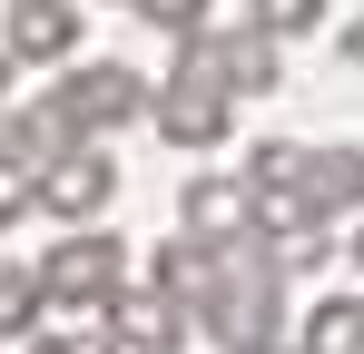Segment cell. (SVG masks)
Returning a JSON list of instances; mask_svg holds the SVG:
<instances>
[{
  "instance_id": "cell-1",
  "label": "cell",
  "mask_w": 364,
  "mask_h": 354,
  "mask_svg": "<svg viewBox=\"0 0 364 354\" xmlns=\"http://www.w3.org/2000/svg\"><path fill=\"white\" fill-rule=\"evenodd\" d=\"M197 335H217V354H286V266L266 236H237L217 246L207 266V295L187 305Z\"/></svg>"
},
{
  "instance_id": "cell-2",
  "label": "cell",
  "mask_w": 364,
  "mask_h": 354,
  "mask_svg": "<svg viewBox=\"0 0 364 354\" xmlns=\"http://www.w3.org/2000/svg\"><path fill=\"white\" fill-rule=\"evenodd\" d=\"M148 118H158V138L168 148H187V158H207L217 138H227V118H237V99H227V79L207 69V40L187 30L178 59H168V79L148 89Z\"/></svg>"
},
{
  "instance_id": "cell-3",
  "label": "cell",
  "mask_w": 364,
  "mask_h": 354,
  "mask_svg": "<svg viewBox=\"0 0 364 354\" xmlns=\"http://www.w3.org/2000/svg\"><path fill=\"white\" fill-rule=\"evenodd\" d=\"M30 276H40V305H50V315H99V305L128 286V246L109 227H69L60 246H40Z\"/></svg>"
},
{
  "instance_id": "cell-4",
  "label": "cell",
  "mask_w": 364,
  "mask_h": 354,
  "mask_svg": "<svg viewBox=\"0 0 364 354\" xmlns=\"http://www.w3.org/2000/svg\"><path fill=\"white\" fill-rule=\"evenodd\" d=\"M119 207V158H109V138H79L69 158L40 168V217H60V227H99Z\"/></svg>"
},
{
  "instance_id": "cell-5",
  "label": "cell",
  "mask_w": 364,
  "mask_h": 354,
  "mask_svg": "<svg viewBox=\"0 0 364 354\" xmlns=\"http://www.w3.org/2000/svg\"><path fill=\"white\" fill-rule=\"evenodd\" d=\"M148 89H158V79H138L128 59H69V79H60L79 138H109V128H128V118H148Z\"/></svg>"
},
{
  "instance_id": "cell-6",
  "label": "cell",
  "mask_w": 364,
  "mask_h": 354,
  "mask_svg": "<svg viewBox=\"0 0 364 354\" xmlns=\"http://www.w3.org/2000/svg\"><path fill=\"white\" fill-rule=\"evenodd\" d=\"M178 227L197 236V246H237V236H256V187L227 168H197L178 187Z\"/></svg>"
},
{
  "instance_id": "cell-7",
  "label": "cell",
  "mask_w": 364,
  "mask_h": 354,
  "mask_svg": "<svg viewBox=\"0 0 364 354\" xmlns=\"http://www.w3.org/2000/svg\"><path fill=\"white\" fill-rule=\"evenodd\" d=\"M0 59H10V69H60V59H79V10H69V0H10Z\"/></svg>"
},
{
  "instance_id": "cell-8",
  "label": "cell",
  "mask_w": 364,
  "mask_h": 354,
  "mask_svg": "<svg viewBox=\"0 0 364 354\" xmlns=\"http://www.w3.org/2000/svg\"><path fill=\"white\" fill-rule=\"evenodd\" d=\"M99 315H109L119 354H178V345H187V305H178V295H158V286H138V276H128Z\"/></svg>"
},
{
  "instance_id": "cell-9",
  "label": "cell",
  "mask_w": 364,
  "mask_h": 354,
  "mask_svg": "<svg viewBox=\"0 0 364 354\" xmlns=\"http://www.w3.org/2000/svg\"><path fill=\"white\" fill-rule=\"evenodd\" d=\"M207 40V69L227 79V99H256V89H286V40H266L256 20H237V30H197Z\"/></svg>"
},
{
  "instance_id": "cell-10",
  "label": "cell",
  "mask_w": 364,
  "mask_h": 354,
  "mask_svg": "<svg viewBox=\"0 0 364 354\" xmlns=\"http://www.w3.org/2000/svg\"><path fill=\"white\" fill-rule=\"evenodd\" d=\"M0 148H10L20 168H50V158H69V148H79V118H69V99H60V89L10 99V109H0Z\"/></svg>"
},
{
  "instance_id": "cell-11",
  "label": "cell",
  "mask_w": 364,
  "mask_h": 354,
  "mask_svg": "<svg viewBox=\"0 0 364 354\" xmlns=\"http://www.w3.org/2000/svg\"><path fill=\"white\" fill-rule=\"evenodd\" d=\"M305 207H315V227L364 217V148H305Z\"/></svg>"
},
{
  "instance_id": "cell-12",
  "label": "cell",
  "mask_w": 364,
  "mask_h": 354,
  "mask_svg": "<svg viewBox=\"0 0 364 354\" xmlns=\"http://www.w3.org/2000/svg\"><path fill=\"white\" fill-rule=\"evenodd\" d=\"M207 266H217V246H197V236L178 227L158 256H148V276H138V286H158V295H178V305H197V295H207Z\"/></svg>"
},
{
  "instance_id": "cell-13",
  "label": "cell",
  "mask_w": 364,
  "mask_h": 354,
  "mask_svg": "<svg viewBox=\"0 0 364 354\" xmlns=\"http://www.w3.org/2000/svg\"><path fill=\"white\" fill-rule=\"evenodd\" d=\"M296 354H364V295H325V305L305 315Z\"/></svg>"
},
{
  "instance_id": "cell-14",
  "label": "cell",
  "mask_w": 364,
  "mask_h": 354,
  "mask_svg": "<svg viewBox=\"0 0 364 354\" xmlns=\"http://www.w3.org/2000/svg\"><path fill=\"white\" fill-rule=\"evenodd\" d=\"M50 305H40V276L20 266V256H0V335H30Z\"/></svg>"
},
{
  "instance_id": "cell-15",
  "label": "cell",
  "mask_w": 364,
  "mask_h": 354,
  "mask_svg": "<svg viewBox=\"0 0 364 354\" xmlns=\"http://www.w3.org/2000/svg\"><path fill=\"white\" fill-rule=\"evenodd\" d=\"M296 177H305V148H296V138L246 148V187H256V197H266V187H296Z\"/></svg>"
},
{
  "instance_id": "cell-16",
  "label": "cell",
  "mask_w": 364,
  "mask_h": 354,
  "mask_svg": "<svg viewBox=\"0 0 364 354\" xmlns=\"http://www.w3.org/2000/svg\"><path fill=\"white\" fill-rule=\"evenodd\" d=\"M20 345L30 354H119V335H109V325H30Z\"/></svg>"
},
{
  "instance_id": "cell-17",
  "label": "cell",
  "mask_w": 364,
  "mask_h": 354,
  "mask_svg": "<svg viewBox=\"0 0 364 354\" xmlns=\"http://www.w3.org/2000/svg\"><path fill=\"white\" fill-rule=\"evenodd\" d=\"M246 20H256L266 40H305V30L325 20V0H246Z\"/></svg>"
},
{
  "instance_id": "cell-18",
  "label": "cell",
  "mask_w": 364,
  "mask_h": 354,
  "mask_svg": "<svg viewBox=\"0 0 364 354\" xmlns=\"http://www.w3.org/2000/svg\"><path fill=\"white\" fill-rule=\"evenodd\" d=\"M20 217H40V168H20L0 148V227H20Z\"/></svg>"
},
{
  "instance_id": "cell-19",
  "label": "cell",
  "mask_w": 364,
  "mask_h": 354,
  "mask_svg": "<svg viewBox=\"0 0 364 354\" xmlns=\"http://www.w3.org/2000/svg\"><path fill=\"white\" fill-rule=\"evenodd\" d=\"M119 10H138V20H148V30H168V40L207 30V0H119Z\"/></svg>"
},
{
  "instance_id": "cell-20",
  "label": "cell",
  "mask_w": 364,
  "mask_h": 354,
  "mask_svg": "<svg viewBox=\"0 0 364 354\" xmlns=\"http://www.w3.org/2000/svg\"><path fill=\"white\" fill-rule=\"evenodd\" d=\"M335 50H345V69H364V10L345 20V40H335Z\"/></svg>"
},
{
  "instance_id": "cell-21",
  "label": "cell",
  "mask_w": 364,
  "mask_h": 354,
  "mask_svg": "<svg viewBox=\"0 0 364 354\" xmlns=\"http://www.w3.org/2000/svg\"><path fill=\"white\" fill-rule=\"evenodd\" d=\"M0 109H10V59H0Z\"/></svg>"
},
{
  "instance_id": "cell-22",
  "label": "cell",
  "mask_w": 364,
  "mask_h": 354,
  "mask_svg": "<svg viewBox=\"0 0 364 354\" xmlns=\"http://www.w3.org/2000/svg\"><path fill=\"white\" fill-rule=\"evenodd\" d=\"M355 266H364V227H355Z\"/></svg>"
}]
</instances>
